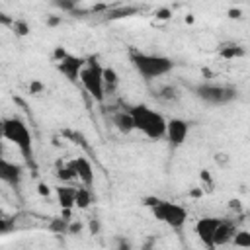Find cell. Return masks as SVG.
<instances>
[{"instance_id":"6","label":"cell","mask_w":250,"mask_h":250,"mask_svg":"<svg viewBox=\"0 0 250 250\" xmlns=\"http://www.w3.org/2000/svg\"><path fill=\"white\" fill-rule=\"evenodd\" d=\"M193 96L201 100L207 105H227L236 98V88L227 86V84H213V82H203L191 88Z\"/></svg>"},{"instance_id":"13","label":"cell","mask_w":250,"mask_h":250,"mask_svg":"<svg viewBox=\"0 0 250 250\" xmlns=\"http://www.w3.org/2000/svg\"><path fill=\"white\" fill-rule=\"evenodd\" d=\"M234 230H236V229H234L229 221L221 219V223H219V227H217V230H215V236H213V246H215V248H219V246L229 244V242L232 240Z\"/></svg>"},{"instance_id":"31","label":"cell","mask_w":250,"mask_h":250,"mask_svg":"<svg viewBox=\"0 0 250 250\" xmlns=\"http://www.w3.org/2000/svg\"><path fill=\"white\" fill-rule=\"evenodd\" d=\"M4 150H6V148H4V139L0 137V158L4 156Z\"/></svg>"},{"instance_id":"27","label":"cell","mask_w":250,"mask_h":250,"mask_svg":"<svg viewBox=\"0 0 250 250\" xmlns=\"http://www.w3.org/2000/svg\"><path fill=\"white\" fill-rule=\"evenodd\" d=\"M88 227H90V232H92V234H98V232H100V221H98V219L90 221V225H88Z\"/></svg>"},{"instance_id":"3","label":"cell","mask_w":250,"mask_h":250,"mask_svg":"<svg viewBox=\"0 0 250 250\" xmlns=\"http://www.w3.org/2000/svg\"><path fill=\"white\" fill-rule=\"evenodd\" d=\"M127 111L133 117L135 131H141L150 141L164 139V135H166V117L160 111H156V109H152L145 104L131 105V107H127Z\"/></svg>"},{"instance_id":"17","label":"cell","mask_w":250,"mask_h":250,"mask_svg":"<svg viewBox=\"0 0 250 250\" xmlns=\"http://www.w3.org/2000/svg\"><path fill=\"white\" fill-rule=\"evenodd\" d=\"M236 248H242V250H246V248H250V230H246V229H240V230H234V234H232V240H230Z\"/></svg>"},{"instance_id":"16","label":"cell","mask_w":250,"mask_h":250,"mask_svg":"<svg viewBox=\"0 0 250 250\" xmlns=\"http://www.w3.org/2000/svg\"><path fill=\"white\" fill-rule=\"evenodd\" d=\"M92 203V189L90 188H76V195H74V207L78 209H88Z\"/></svg>"},{"instance_id":"21","label":"cell","mask_w":250,"mask_h":250,"mask_svg":"<svg viewBox=\"0 0 250 250\" xmlns=\"http://www.w3.org/2000/svg\"><path fill=\"white\" fill-rule=\"evenodd\" d=\"M115 250H133V244H131L129 238L117 236V238H115Z\"/></svg>"},{"instance_id":"8","label":"cell","mask_w":250,"mask_h":250,"mask_svg":"<svg viewBox=\"0 0 250 250\" xmlns=\"http://www.w3.org/2000/svg\"><path fill=\"white\" fill-rule=\"evenodd\" d=\"M188 135H189V123L186 119H182V117H170V119H166V135L164 137L168 139V143H170L172 148L182 146L186 143Z\"/></svg>"},{"instance_id":"11","label":"cell","mask_w":250,"mask_h":250,"mask_svg":"<svg viewBox=\"0 0 250 250\" xmlns=\"http://www.w3.org/2000/svg\"><path fill=\"white\" fill-rule=\"evenodd\" d=\"M21 178H23L21 164H16V162L8 160L6 156H2L0 158V182L10 186L12 189H18L21 186Z\"/></svg>"},{"instance_id":"15","label":"cell","mask_w":250,"mask_h":250,"mask_svg":"<svg viewBox=\"0 0 250 250\" xmlns=\"http://www.w3.org/2000/svg\"><path fill=\"white\" fill-rule=\"evenodd\" d=\"M117 86H119V74H117V70L111 68V66H104V92H105V96L107 94H113L117 90Z\"/></svg>"},{"instance_id":"7","label":"cell","mask_w":250,"mask_h":250,"mask_svg":"<svg viewBox=\"0 0 250 250\" xmlns=\"http://www.w3.org/2000/svg\"><path fill=\"white\" fill-rule=\"evenodd\" d=\"M84 64H86V57H78V55H72V53L64 55L61 61L55 62L57 70H59L70 84H78V78H80V72H82Z\"/></svg>"},{"instance_id":"9","label":"cell","mask_w":250,"mask_h":250,"mask_svg":"<svg viewBox=\"0 0 250 250\" xmlns=\"http://www.w3.org/2000/svg\"><path fill=\"white\" fill-rule=\"evenodd\" d=\"M68 168L74 172V178L84 186V188H90L94 186V166L92 162L86 158V156H74L70 158L68 162Z\"/></svg>"},{"instance_id":"4","label":"cell","mask_w":250,"mask_h":250,"mask_svg":"<svg viewBox=\"0 0 250 250\" xmlns=\"http://www.w3.org/2000/svg\"><path fill=\"white\" fill-rule=\"evenodd\" d=\"M143 205L152 213V217L166 225L168 229L172 230H180L186 221H188V211L184 205L180 203H174L170 199H162V197H154V195H148L143 199Z\"/></svg>"},{"instance_id":"22","label":"cell","mask_w":250,"mask_h":250,"mask_svg":"<svg viewBox=\"0 0 250 250\" xmlns=\"http://www.w3.org/2000/svg\"><path fill=\"white\" fill-rule=\"evenodd\" d=\"M12 27H14V31H16L18 35H27V31H29V27H27V23H25L23 20H16V21L12 23Z\"/></svg>"},{"instance_id":"28","label":"cell","mask_w":250,"mask_h":250,"mask_svg":"<svg viewBox=\"0 0 250 250\" xmlns=\"http://www.w3.org/2000/svg\"><path fill=\"white\" fill-rule=\"evenodd\" d=\"M55 6H59V8H62V10H72V8H74L72 2H57Z\"/></svg>"},{"instance_id":"1","label":"cell","mask_w":250,"mask_h":250,"mask_svg":"<svg viewBox=\"0 0 250 250\" xmlns=\"http://www.w3.org/2000/svg\"><path fill=\"white\" fill-rule=\"evenodd\" d=\"M0 137L20 150L21 158L29 168H35V156H33V137L29 127L20 117H4L0 119Z\"/></svg>"},{"instance_id":"20","label":"cell","mask_w":250,"mask_h":250,"mask_svg":"<svg viewBox=\"0 0 250 250\" xmlns=\"http://www.w3.org/2000/svg\"><path fill=\"white\" fill-rule=\"evenodd\" d=\"M219 55H221L223 59H238V57H244L246 51H244L240 45H229V47H223Z\"/></svg>"},{"instance_id":"2","label":"cell","mask_w":250,"mask_h":250,"mask_svg":"<svg viewBox=\"0 0 250 250\" xmlns=\"http://www.w3.org/2000/svg\"><path fill=\"white\" fill-rule=\"evenodd\" d=\"M129 61L137 74L145 82H152L156 78L166 76L174 68V61L166 55H156V53H143V51H131Z\"/></svg>"},{"instance_id":"29","label":"cell","mask_w":250,"mask_h":250,"mask_svg":"<svg viewBox=\"0 0 250 250\" xmlns=\"http://www.w3.org/2000/svg\"><path fill=\"white\" fill-rule=\"evenodd\" d=\"M10 227H8V223H6V219L0 215V232H4V230H8Z\"/></svg>"},{"instance_id":"14","label":"cell","mask_w":250,"mask_h":250,"mask_svg":"<svg viewBox=\"0 0 250 250\" xmlns=\"http://www.w3.org/2000/svg\"><path fill=\"white\" fill-rule=\"evenodd\" d=\"M111 123H113L115 129H117L119 133H123V135H129L131 131H135V127H133V117H131V113H129L127 109L113 113Z\"/></svg>"},{"instance_id":"26","label":"cell","mask_w":250,"mask_h":250,"mask_svg":"<svg viewBox=\"0 0 250 250\" xmlns=\"http://www.w3.org/2000/svg\"><path fill=\"white\" fill-rule=\"evenodd\" d=\"M170 16H172V12H170L168 8H162V10L156 12V18H158V20H168Z\"/></svg>"},{"instance_id":"24","label":"cell","mask_w":250,"mask_h":250,"mask_svg":"<svg viewBox=\"0 0 250 250\" xmlns=\"http://www.w3.org/2000/svg\"><path fill=\"white\" fill-rule=\"evenodd\" d=\"M12 23H14V20H12L6 12L0 10V25H8V27H12Z\"/></svg>"},{"instance_id":"32","label":"cell","mask_w":250,"mask_h":250,"mask_svg":"<svg viewBox=\"0 0 250 250\" xmlns=\"http://www.w3.org/2000/svg\"><path fill=\"white\" fill-rule=\"evenodd\" d=\"M141 250H152V242H148V244H146V246H143Z\"/></svg>"},{"instance_id":"5","label":"cell","mask_w":250,"mask_h":250,"mask_svg":"<svg viewBox=\"0 0 250 250\" xmlns=\"http://www.w3.org/2000/svg\"><path fill=\"white\" fill-rule=\"evenodd\" d=\"M78 82L82 84V88L98 102L104 104L105 100V92H104V66L96 57H86V64L80 72Z\"/></svg>"},{"instance_id":"18","label":"cell","mask_w":250,"mask_h":250,"mask_svg":"<svg viewBox=\"0 0 250 250\" xmlns=\"http://www.w3.org/2000/svg\"><path fill=\"white\" fill-rule=\"evenodd\" d=\"M55 176H57L62 184H70V182L76 180V178H74V172L68 168V164H61V162H59V166L55 168Z\"/></svg>"},{"instance_id":"30","label":"cell","mask_w":250,"mask_h":250,"mask_svg":"<svg viewBox=\"0 0 250 250\" xmlns=\"http://www.w3.org/2000/svg\"><path fill=\"white\" fill-rule=\"evenodd\" d=\"M39 193H41V195H49V188H47L45 184H39Z\"/></svg>"},{"instance_id":"23","label":"cell","mask_w":250,"mask_h":250,"mask_svg":"<svg viewBox=\"0 0 250 250\" xmlns=\"http://www.w3.org/2000/svg\"><path fill=\"white\" fill-rule=\"evenodd\" d=\"M80 230H82V223L70 221V223H68V232H66V234H78Z\"/></svg>"},{"instance_id":"25","label":"cell","mask_w":250,"mask_h":250,"mask_svg":"<svg viewBox=\"0 0 250 250\" xmlns=\"http://www.w3.org/2000/svg\"><path fill=\"white\" fill-rule=\"evenodd\" d=\"M64 55H68V51H66L64 47H57V49H55V53H53V59H55V62H57V61H61Z\"/></svg>"},{"instance_id":"12","label":"cell","mask_w":250,"mask_h":250,"mask_svg":"<svg viewBox=\"0 0 250 250\" xmlns=\"http://www.w3.org/2000/svg\"><path fill=\"white\" fill-rule=\"evenodd\" d=\"M55 195H57V203L59 207L62 209L64 217L70 215V211L74 209V195H76V188H70V186H57L55 188Z\"/></svg>"},{"instance_id":"19","label":"cell","mask_w":250,"mask_h":250,"mask_svg":"<svg viewBox=\"0 0 250 250\" xmlns=\"http://www.w3.org/2000/svg\"><path fill=\"white\" fill-rule=\"evenodd\" d=\"M68 223H70V219L68 217H55L51 223H49V230H53V232H57V234H66L68 232Z\"/></svg>"},{"instance_id":"10","label":"cell","mask_w":250,"mask_h":250,"mask_svg":"<svg viewBox=\"0 0 250 250\" xmlns=\"http://www.w3.org/2000/svg\"><path fill=\"white\" fill-rule=\"evenodd\" d=\"M219 223H221L219 217H203V219H199V221L195 223V227H193V230H195L199 242H201L207 250H215V246H213V236H215V230H217Z\"/></svg>"}]
</instances>
